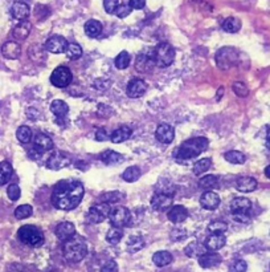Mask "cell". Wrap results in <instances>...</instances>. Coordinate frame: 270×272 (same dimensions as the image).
<instances>
[{
  "label": "cell",
  "mask_w": 270,
  "mask_h": 272,
  "mask_svg": "<svg viewBox=\"0 0 270 272\" xmlns=\"http://www.w3.org/2000/svg\"><path fill=\"white\" fill-rule=\"evenodd\" d=\"M84 192L85 190L80 181H61L53 189L52 202L56 208L70 211L80 205Z\"/></svg>",
  "instance_id": "cell-1"
},
{
  "label": "cell",
  "mask_w": 270,
  "mask_h": 272,
  "mask_svg": "<svg viewBox=\"0 0 270 272\" xmlns=\"http://www.w3.org/2000/svg\"><path fill=\"white\" fill-rule=\"evenodd\" d=\"M208 146H210V141L205 137H195V138H191L188 141L183 142L179 147H176L174 151V157L178 161H187L204 153Z\"/></svg>",
  "instance_id": "cell-2"
},
{
  "label": "cell",
  "mask_w": 270,
  "mask_h": 272,
  "mask_svg": "<svg viewBox=\"0 0 270 272\" xmlns=\"http://www.w3.org/2000/svg\"><path fill=\"white\" fill-rule=\"evenodd\" d=\"M88 254V246L81 238L73 237L64 244V256L69 262H81Z\"/></svg>",
  "instance_id": "cell-3"
},
{
  "label": "cell",
  "mask_w": 270,
  "mask_h": 272,
  "mask_svg": "<svg viewBox=\"0 0 270 272\" xmlns=\"http://www.w3.org/2000/svg\"><path fill=\"white\" fill-rule=\"evenodd\" d=\"M17 238L21 243L30 247H40L44 244V234L39 227L25 224L17 231Z\"/></svg>",
  "instance_id": "cell-4"
},
{
  "label": "cell",
  "mask_w": 270,
  "mask_h": 272,
  "mask_svg": "<svg viewBox=\"0 0 270 272\" xmlns=\"http://www.w3.org/2000/svg\"><path fill=\"white\" fill-rule=\"evenodd\" d=\"M152 60L156 66L159 68H167L175 60V49L168 43H160L158 44L152 53Z\"/></svg>",
  "instance_id": "cell-5"
},
{
  "label": "cell",
  "mask_w": 270,
  "mask_h": 272,
  "mask_svg": "<svg viewBox=\"0 0 270 272\" xmlns=\"http://www.w3.org/2000/svg\"><path fill=\"white\" fill-rule=\"evenodd\" d=\"M239 56H240L239 55V50L236 48L224 47V48L217 50V53H216V64L220 69L226 71V69H230V68H233L237 64Z\"/></svg>",
  "instance_id": "cell-6"
},
{
  "label": "cell",
  "mask_w": 270,
  "mask_h": 272,
  "mask_svg": "<svg viewBox=\"0 0 270 272\" xmlns=\"http://www.w3.org/2000/svg\"><path fill=\"white\" fill-rule=\"evenodd\" d=\"M72 72L68 66H64V65H60L56 68L53 73L50 75V82H52V85H55L56 88H66V86H69V84L72 82Z\"/></svg>",
  "instance_id": "cell-7"
},
{
  "label": "cell",
  "mask_w": 270,
  "mask_h": 272,
  "mask_svg": "<svg viewBox=\"0 0 270 272\" xmlns=\"http://www.w3.org/2000/svg\"><path fill=\"white\" fill-rule=\"evenodd\" d=\"M111 208L109 203H97L94 206H91L88 211V221L90 223H101L105 221L106 218H109Z\"/></svg>",
  "instance_id": "cell-8"
},
{
  "label": "cell",
  "mask_w": 270,
  "mask_h": 272,
  "mask_svg": "<svg viewBox=\"0 0 270 272\" xmlns=\"http://www.w3.org/2000/svg\"><path fill=\"white\" fill-rule=\"evenodd\" d=\"M109 219H110L111 224L114 227H122L127 226L131 221L130 211L123 206H117L109 214Z\"/></svg>",
  "instance_id": "cell-9"
},
{
  "label": "cell",
  "mask_w": 270,
  "mask_h": 272,
  "mask_svg": "<svg viewBox=\"0 0 270 272\" xmlns=\"http://www.w3.org/2000/svg\"><path fill=\"white\" fill-rule=\"evenodd\" d=\"M70 158L66 156L65 153L61 151H53L46 161V167L50 170H61L64 167L69 166Z\"/></svg>",
  "instance_id": "cell-10"
},
{
  "label": "cell",
  "mask_w": 270,
  "mask_h": 272,
  "mask_svg": "<svg viewBox=\"0 0 270 272\" xmlns=\"http://www.w3.org/2000/svg\"><path fill=\"white\" fill-rule=\"evenodd\" d=\"M66 47H68V41L65 37L60 35L50 36L45 43V49L50 53H62V52H65Z\"/></svg>",
  "instance_id": "cell-11"
},
{
  "label": "cell",
  "mask_w": 270,
  "mask_h": 272,
  "mask_svg": "<svg viewBox=\"0 0 270 272\" xmlns=\"http://www.w3.org/2000/svg\"><path fill=\"white\" fill-rule=\"evenodd\" d=\"M155 137L160 144L168 145V144H171V142L174 141V138H175V130H174V128L171 125H168V124H160V125L156 128Z\"/></svg>",
  "instance_id": "cell-12"
},
{
  "label": "cell",
  "mask_w": 270,
  "mask_h": 272,
  "mask_svg": "<svg viewBox=\"0 0 270 272\" xmlns=\"http://www.w3.org/2000/svg\"><path fill=\"white\" fill-rule=\"evenodd\" d=\"M147 91V84L142 79H133L127 84V96L131 98H138L142 97Z\"/></svg>",
  "instance_id": "cell-13"
},
{
  "label": "cell",
  "mask_w": 270,
  "mask_h": 272,
  "mask_svg": "<svg viewBox=\"0 0 270 272\" xmlns=\"http://www.w3.org/2000/svg\"><path fill=\"white\" fill-rule=\"evenodd\" d=\"M252 208V202L248 198H235L230 202V211L233 215H240V214H249Z\"/></svg>",
  "instance_id": "cell-14"
},
{
  "label": "cell",
  "mask_w": 270,
  "mask_h": 272,
  "mask_svg": "<svg viewBox=\"0 0 270 272\" xmlns=\"http://www.w3.org/2000/svg\"><path fill=\"white\" fill-rule=\"evenodd\" d=\"M171 205H172V197L165 192L155 194L151 199V207L155 211H165L168 207H171Z\"/></svg>",
  "instance_id": "cell-15"
},
{
  "label": "cell",
  "mask_w": 270,
  "mask_h": 272,
  "mask_svg": "<svg viewBox=\"0 0 270 272\" xmlns=\"http://www.w3.org/2000/svg\"><path fill=\"white\" fill-rule=\"evenodd\" d=\"M220 197L215 192H210V190H207L200 198L201 207L205 210H210V211L216 210L217 207L220 206Z\"/></svg>",
  "instance_id": "cell-16"
},
{
  "label": "cell",
  "mask_w": 270,
  "mask_h": 272,
  "mask_svg": "<svg viewBox=\"0 0 270 272\" xmlns=\"http://www.w3.org/2000/svg\"><path fill=\"white\" fill-rule=\"evenodd\" d=\"M56 235L61 242H66L75 235V227L73 223L62 222L56 227Z\"/></svg>",
  "instance_id": "cell-17"
},
{
  "label": "cell",
  "mask_w": 270,
  "mask_h": 272,
  "mask_svg": "<svg viewBox=\"0 0 270 272\" xmlns=\"http://www.w3.org/2000/svg\"><path fill=\"white\" fill-rule=\"evenodd\" d=\"M226 243V238L224 237V234H212L207 238L205 240V248L210 252H216L224 247Z\"/></svg>",
  "instance_id": "cell-18"
},
{
  "label": "cell",
  "mask_w": 270,
  "mask_h": 272,
  "mask_svg": "<svg viewBox=\"0 0 270 272\" xmlns=\"http://www.w3.org/2000/svg\"><path fill=\"white\" fill-rule=\"evenodd\" d=\"M11 14H12V16L15 17L16 20H27L30 14V5L24 3V1H15L12 4V8H11Z\"/></svg>",
  "instance_id": "cell-19"
},
{
  "label": "cell",
  "mask_w": 270,
  "mask_h": 272,
  "mask_svg": "<svg viewBox=\"0 0 270 272\" xmlns=\"http://www.w3.org/2000/svg\"><path fill=\"white\" fill-rule=\"evenodd\" d=\"M1 53H3V56H4L5 59L16 60V59H19V56L21 55V48L16 41H7V43H4L3 47H1Z\"/></svg>",
  "instance_id": "cell-20"
},
{
  "label": "cell",
  "mask_w": 270,
  "mask_h": 272,
  "mask_svg": "<svg viewBox=\"0 0 270 272\" xmlns=\"http://www.w3.org/2000/svg\"><path fill=\"white\" fill-rule=\"evenodd\" d=\"M155 63L152 60V56H147V55H140L138 56V59L135 61V68L136 71L140 72V73H149L151 72L154 68H155Z\"/></svg>",
  "instance_id": "cell-21"
},
{
  "label": "cell",
  "mask_w": 270,
  "mask_h": 272,
  "mask_svg": "<svg viewBox=\"0 0 270 272\" xmlns=\"http://www.w3.org/2000/svg\"><path fill=\"white\" fill-rule=\"evenodd\" d=\"M221 263V256L216 252H205L199 256V264L203 268H213Z\"/></svg>",
  "instance_id": "cell-22"
},
{
  "label": "cell",
  "mask_w": 270,
  "mask_h": 272,
  "mask_svg": "<svg viewBox=\"0 0 270 272\" xmlns=\"http://www.w3.org/2000/svg\"><path fill=\"white\" fill-rule=\"evenodd\" d=\"M167 215L172 223H181L188 218V210L181 205H176L171 208Z\"/></svg>",
  "instance_id": "cell-23"
},
{
  "label": "cell",
  "mask_w": 270,
  "mask_h": 272,
  "mask_svg": "<svg viewBox=\"0 0 270 272\" xmlns=\"http://www.w3.org/2000/svg\"><path fill=\"white\" fill-rule=\"evenodd\" d=\"M258 186V183L255 181V178L252 176H241L236 182V187L237 190L241 192H255V189Z\"/></svg>",
  "instance_id": "cell-24"
},
{
  "label": "cell",
  "mask_w": 270,
  "mask_h": 272,
  "mask_svg": "<svg viewBox=\"0 0 270 272\" xmlns=\"http://www.w3.org/2000/svg\"><path fill=\"white\" fill-rule=\"evenodd\" d=\"M50 111L55 114L57 120H65L66 114L69 113V106L65 101L55 100L50 104Z\"/></svg>",
  "instance_id": "cell-25"
},
{
  "label": "cell",
  "mask_w": 270,
  "mask_h": 272,
  "mask_svg": "<svg viewBox=\"0 0 270 272\" xmlns=\"http://www.w3.org/2000/svg\"><path fill=\"white\" fill-rule=\"evenodd\" d=\"M30 28H32V25H30V21H20L19 24L16 25L14 31H12V36H14V39H16L17 41H23L25 40L28 36H30Z\"/></svg>",
  "instance_id": "cell-26"
},
{
  "label": "cell",
  "mask_w": 270,
  "mask_h": 272,
  "mask_svg": "<svg viewBox=\"0 0 270 272\" xmlns=\"http://www.w3.org/2000/svg\"><path fill=\"white\" fill-rule=\"evenodd\" d=\"M35 149L43 154L44 151H49L53 149V141L46 134H37L35 137Z\"/></svg>",
  "instance_id": "cell-27"
},
{
  "label": "cell",
  "mask_w": 270,
  "mask_h": 272,
  "mask_svg": "<svg viewBox=\"0 0 270 272\" xmlns=\"http://www.w3.org/2000/svg\"><path fill=\"white\" fill-rule=\"evenodd\" d=\"M131 134H133V130H131L129 126H120L117 130L113 131V134H111V142H114V144L125 142L130 138Z\"/></svg>",
  "instance_id": "cell-28"
},
{
  "label": "cell",
  "mask_w": 270,
  "mask_h": 272,
  "mask_svg": "<svg viewBox=\"0 0 270 272\" xmlns=\"http://www.w3.org/2000/svg\"><path fill=\"white\" fill-rule=\"evenodd\" d=\"M12 173H14V169H12V165L10 162H0V186H3L10 181Z\"/></svg>",
  "instance_id": "cell-29"
},
{
  "label": "cell",
  "mask_w": 270,
  "mask_h": 272,
  "mask_svg": "<svg viewBox=\"0 0 270 272\" xmlns=\"http://www.w3.org/2000/svg\"><path fill=\"white\" fill-rule=\"evenodd\" d=\"M102 32V24L98 20H88L85 24V33L89 37H98Z\"/></svg>",
  "instance_id": "cell-30"
},
{
  "label": "cell",
  "mask_w": 270,
  "mask_h": 272,
  "mask_svg": "<svg viewBox=\"0 0 270 272\" xmlns=\"http://www.w3.org/2000/svg\"><path fill=\"white\" fill-rule=\"evenodd\" d=\"M152 262L155 263L158 267H165L172 262V255L168 251H158L154 254Z\"/></svg>",
  "instance_id": "cell-31"
},
{
  "label": "cell",
  "mask_w": 270,
  "mask_h": 272,
  "mask_svg": "<svg viewBox=\"0 0 270 272\" xmlns=\"http://www.w3.org/2000/svg\"><path fill=\"white\" fill-rule=\"evenodd\" d=\"M205 252H207L205 246H203V244H200V243L197 242L190 243V244L185 247V255H188L190 257L201 256V255L205 254Z\"/></svg>",
  "instance_id": "cell-32"
},
{
  "label": "cell",
  "mask_w": 270,
  "mask_h": 272,
  "mask_svg": "<svg viewBox=\"0 0 270 272\" xmlns=\"http://www.w3.org/2000/svg\"><path fill=\"white\" fill-rule=\"evenodd\" d=\"M241 28V21L237 17H228L223 23V30L228 33H236Z\"/></svg>",
  "instance_id": "cell-33"
},
{
  "label": "cell",
  "mask_w": 270,
  "mask_h": 272,
  "mask_svg": "<svg viewBox=\"0 0 270 272\" xmlns=\"http://www.w3.org/2000/svg\"><path fill=\"white\" fill-rule=\"evenodd\" d=\"M224 158L228 162H230V163H235V165H242L246 160L245 156H244L241 151H237V150H232V151H228V153H225Z\"/></svg>",
  "instance_id": "cell-34"
},
{
  "label": "cell",
  "mask_w": 270,
  "mask_h": 272,
  "mask_svg": "<svg viewBox=\"0 0 270 272\" xmlns=\"http://www.w3.org/2000/svg\"><path fill=\"white\" fill-rule=\"evenodd\" d=\"M65 53L68 56V59H70V60H77V59H80L81 56H82V48L77 43H68Z\"/></svg>",
  "instance_id": "cell-35"
},
{
  "label": "cell",
  "mask_w": 270,
  "mask_h": 272,
  "mask_svg": "<svg viewBox=\"0 0 270 272\" xmlns=\"http://www.w3.org/2000/svg\"><path fill=\"white\" fill-rule=\"evenodd\" d=\"M123 237V232L122 228L120 227H111L110 230L106 234V240L110 243V244H117L120 242V239Z\"/></svg>",
  "instance_id": "cell-36"
},
{
  "label": "cell",
  "mask_w": 270,
  "mask_h": 272,
  "mask_svg": "<svg viewBox=\"0 0 270 272\" xmlns=\"http://www.w3.org/2000/svg\"><path fill=\"white\" fill-rule=\"evenodd\" d=\"M102 161L107 163V165H114V163H120L123 161V156L120 153H115V151L107 150L106 153L102 154Z\"/></svg>",
  "instance_id": "cell-37"
},
{
  "label": "cell",
  "mask_w": 270,
  "mask_h": 272,
  "mask_svg": "<svg viewBox=\"0 0 270 272\" xmlns=\"http://www.w3.org/2000/svg\"><path fill=\"white\" fill-rule=\"evenodd\" d=\"M140 169L138 166H130L126 169L123 174H122V178L125 179L126 182H135L139 179L140 176Z\"/></svg>",
  "instance_id": "cell-38"
},
{
  "label": "cell",
  "mask_w": 270,
  "mask_h": 272,
  "mask_svg": "<svg viewBox=\"0 0 270 272\" xmlns=\"http://www.w3.org/2000/svg\"><path fill=\"white\" fill-rule=\"evenodd\" d=\"M131 63V57L129 55V52H120V55L115 57V66L118 68V69H126V68H129Z\"/></svg>",
  "instance_id": "cell-39"
},
{
  "label": "cell",
  "mask_w": 270,
  "mask_h": 272,
  "mask_svg": "<svg viewBox=\"0 0 270 272\" xmlns=\"http://www.w3.org/2000/svg\"><path fill=\"white\" fill-rule=\"evenodd\" d=\"M199 185L203 189L210 190V189H215L219 185V178L216 176H205L199 181Z\"/></svg>",
  "instance_id": "cell-40"
},
{
  "label": "cell",
  "mask_w": 270,
  "mask_h": 272,
  "mask_svg": "<svg viewBox=\"0 0 270 272\" xmlns=\"http://www.w3.org/2000/svg\"><path fill=\"white\" fill-rule=\"evenodd\" d=\"M16 137H17V140L21 144H28L30 141V138H32V130H30L28 126L23 125L16 131Z\"/></svg>",
  "instance_id": "cell-41"
},
{
  "label": "cell",
  "mask_w": 270,
  "mask_h": 272,
  "mask_svg": "<svg viewBox=\"0 0 270 272\" xmlns=\"http://www.w3.org/2000/svg\"><path fill=\"white\" fill-rule=\"evenodd\" d=\"M210 166H212V161H210V158H203V160H200V161L195 163L194 173H195L196 176H200L203 173L208 172Z\"/></svg>",
  "instance_id": "cell-42"
},
{
  "label": "cell",
  "mask_w": 270,
  "mask_h": 272,
  "mask_svg": "<svg viewBox=\"0 0 270 272\" xmlns=\"http://www.w3.org/2000/svg\"><path fill=\"white\" fill-rule=\"evenodd\" d=\"M145 246V240H143V238L140 237H133L129 239V242H127V247H129V251L131 252H135V251H139L140 248Z\"/></svg>",
  "instance_id": "cell-43"
},
{
  "label": "cell",
  "mask_w": 270,
  "mask_h": 272,
  "mask_svg": "<svg viewBox=\"0 0 270 272\" xmlns=\"http://www.w3.org/2000/svg\"><path fill=\"white\" fill-rule=\"evenodd\" d=\"M33 212V208L30 205H21L15 210V217L17 219H27L30 218Z\"/></svg>",
  "instance_id": "cell-44"
},
{
  "label": "cell",
  "mask_w": 270,
  "mask_h": 272,
  "mask_svg": "<svg viewBox=\"0 0 270 272\" xmlns=\"http://www.w3.org/2000/svg\"><path fill=\"white\" fill-rule=\"evenodd\" d=\"M208 230H210L212 234H224L226 230H228V226L225 222H220V221H216V222H212L208 226Z\"/></svg>",
  "instance_id": "cell-45"
},
{
  "label": "cell",
  "mask_w": 270,
  "mask_h": 272,
  "mask_svg": "<svg viewBox=\"0 0 270 272\" xmlns=\"http://www.w3.org/2000/svg\"><path fill=\"white\" fill-rule=\"evenodd\" d=\"M7 194H8V198H10L11 201H17V199L21 197V190L20 187H19V185H16V183L10 185L8 189H7Z\"/></svg>",
  "instance_id": "cell-46"
},
{
  "label": "cell",
  "mask_w": 270,
  "mask_h": 272,
  "mask_svg": "<svg viewBox=\"0 0 270 272\" xmlns=\"http://www.w3.org/2000/svg\"><path fill=\"white\" fill-rule=\"evenodd\" d=\"M233 92H235L239 97H246L249 95L248 86H246L244 82H240V81H237V82L233 84Z\"/></svg>",
  "instance_id": "cell-47"
},
{
  "label": "cell",
  "mask_w": 270,
  "mask_h": 272,
  "mask_svg": "<svg viewBox=\"0 0 270 272\" xmlns=\"http://www.w3.org/2000/svg\"><path fill=\"white\" fill-rule=\"evenodd\" d=\"M122 199V194L120 192H106L102 195V201L106 202V203H117Z\"/></svg>",
  "instance_id": "cell-48"
},
{
  "label": "cell",
  "mask_w": 270,
  "mask_h": 272,
  "mask_svg": "<svg viewBox=\"0 0 270 272\" xmlns=\"http://www.w3.org/2000/svg\"><path fill=\"white\" fill-rule=\"evenodd\" d=\"M131 10H133V8L130 7V4H120L117 7L114 14L118 16L120 19H125V17H127V16L130 15Z\"/></svg>",
  "instance_id": "cell-49"
},
{
  "label": "cell",
  "mask_w": 270,
  "mask_h": 272,
  "mask_svg": "<svg viewBox=\"0 0 270 272\" xmlns=\"http://www.w3.org/2000/svg\"><path fill=\"white\" fill-rule=\"evenodd\" d=\"M248 270V264L244 260H237L229 268V272H246Z\"/></svg>",
  "instance_id": "cell-50"
},
{
  "label": "cell",
  "mask_w": 270,
  "mask_h": 272,
  "mask_svg": "<svg viewBox=\"0 0 270 272\" xmlns=\"http://www.w3.org/2000/svg\"><path fill=\"white\" fill-rule=\"evenodd\" d=\"M118 5V0H104V8L107 14H114Z\"/></svg>",
  "instance_id": "cell-51"
},
{
  "label": "cell",
  "mask_w": 270,
  "mask_h": 272,
  "mask_svg": "<svg viewBox=\"0 0 270 272\" xmlns=\"http://www.w3.org/2000/svg\"><path fill=\"white\" fill-rule=\"evenodd\" d=\"M101 272H118V264L115 262L106 263L105 266L101 268Z\"/></svg>",
  "instance_id": "cell-52"
},
{
  "label": "cell",
  "mask_w": 270,
  "mask_h": 272,
  "mask_svg": "<svg viewBox=\"0 0 270 272\" xmlns=\"http://www.w3.org/2000/svg\"><path fill=\"white\" fill-rule=\"evenodd\" d=\"M129 4L133 10H142L146 5V0H130Z\"/></svg>",
  "instance_id": "cell-53"
},
{
  "label": "cell",
  "mask_w": 270,
  "mask_h": 272,
  "mask_svg": "<svg viewBox=\"0 0 270 272\" xmlns=\"http://www.w3.org/2000/svg\"><path fill=\"white\" fill-rule=\"evenodd\" d=\"M95 140H97V141H107V140H109V136H107L105 129H98V130H97V133H95Z\"/></svg>",
  "instance_id": "cell-54"
},
{
  "label": "cell",
  "mask_w": 270,
  "mask_h": 272,
  "mask_svg": "<svg viewBox=\"0 0 270 272\" xmlns=\"http://www.w3.org/2000/svg\"><path fill=\"white\" fill-rule=\"evenodd\" d=\"M266 146L270 149V129L268 130V133H266Z\"/></svg>",
  "instance_id": "cell-55"
},
{
  "label": "cell",
  "mask_w": 270,
  "mask_h": 272,
  "mask_svg": "<svg viewBox=\"0 0 270 272\" xmlns=\"http://www.w3.org/2000/svg\"><path fill=\"white\" fill-rule=\"evenodd\" d=\"M265 176H268V178H269V179H270V165H269V166H266V169H265Z\"/></svg>",
  "instance_id": "cell-56"
},
{
  "label": "cell",
  "mask_w": 270,
  "mask_h": 272,
  "mask_svg": "<svg viewBox=\"0 0 270 272\" xmlns=\"http://www.w3.org/2000/svg\"><path fill=\"white\" fill-rule=\"evenodd\" d=\"M48 272H56V271H48Z\"/></svg>",
  "instance_id": "cell-57"
}]
</instances>
